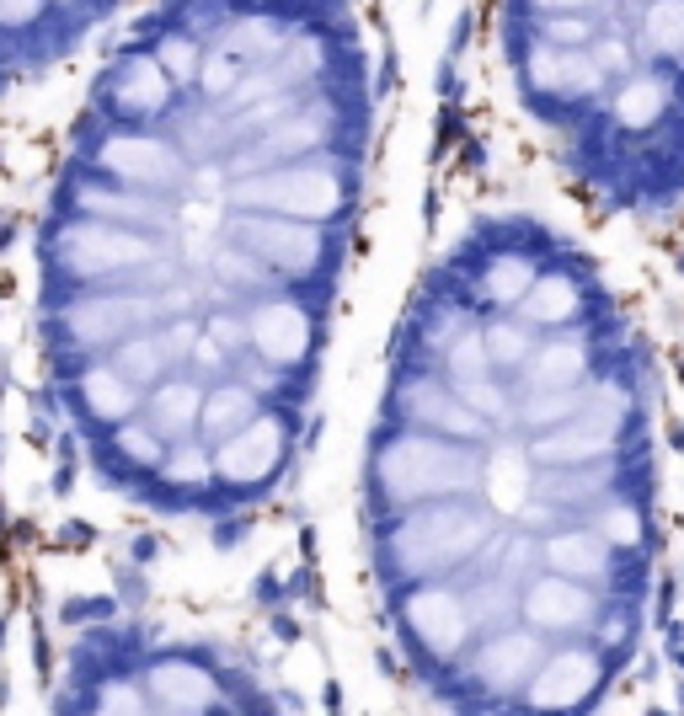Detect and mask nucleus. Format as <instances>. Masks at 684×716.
<instances>
[{"instance_id":"obj_2","label":"nucleus","mask_w":684,"mask_h":716,"mask_svg":"<svg viewBox=\"0 0 684 716\" xmlns=\"http://www.w3.org/2000/svg\"><path fill=\"white\" fill-rule=\"evenodd\" d=\"M663 535L637 310L556 219H466L396 310L353 449L385 658L444 712H594L647 653Z\"/></svg>"},{"instance_id":"obj_3","label":"nucleus","mask_w":684,"mask_h":716,"mask_svg":"<svg viewBox=\"0 0 684 716\" xmlns=\"http://www.w3.org/2000/svg\"><path fill=\"white\" fill-rule=\"evenodd\" d=\"M519 128L621 219L684 203V0H492Z\"/></svg>"},{"instance_id":"obj_1","label":"nucleus","mask_w":684,"mask_h":716,"mask_svg":"<svg viewBox=\"0 0 684 716\" xmlns=\"http://www.w3.org/2000/svg\"><path fill=\"white\" fill-rule=\"evenodd\" d=\"M380 155L358 0H150L96 70L37 230V342L91 481L235 524L294 476Z\"/></svg>"},{"instance_id":"obj_5","label":"nucleus","mask_w":684,"mask_h":716,"mask_svg":"<svg viewBox=\"0 0 684 716\" xmlns=\"http://www.w3.org/2000/svg\"><path fill=\"white\" fill-rule=\"evenodd\" d=\"M128 0H0V86L86 48Z\"/></svg>"},{"instance_id":"obj_4","label":"nucleus","mask_w":684,"mask_h":716,"mask_svg":"<svg viewBox=\"0 0 684 716\" xmlns=\"http://www.w3.org/2000/svg\"><path fill=\"white\" fill-rule=\"evenodd\" d=\"M70 712H273L268 685L198 642L91 637L70 653L59 679Z\"/></svg>"}]
</instances>
